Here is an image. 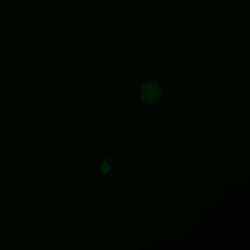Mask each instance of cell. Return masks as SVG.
Instances as JSON below:
<instances>
[{
    "label": "cell",
    "mask_w": 250,
    "mask_h": 250,
    "mask_svg": "<svg viewBox=\"0 0 250 250\" xmlns=\"http://www.w3.org/2000/svg\"><path fill=\"white\" fill-rule=\"evenodd\" d=\"M160 97V88L156 83H146L141 90V98L146 104H153Z\"/></svg>",
    "instance_id": "1"
},
{
    "label": "cell",
    "mask_w": 250,
    "mask_h": 250,
    "mask_svg": "<svg viewBox=\"0 0 250 250\" xmlns=\"http://www.w3.org/2000/svg\"><path fill=\"white\" fill-rule=\"evenodd\" d=\"M101 167H102V170L104 171V173H107V172L109 171V169H110V166H109V164L106 162V160H104V161H103Z\"/></svg>",
    "instance_id": "2"
}]
</instances>
